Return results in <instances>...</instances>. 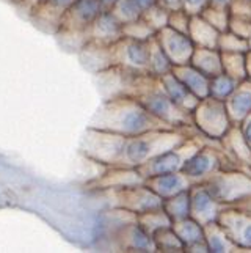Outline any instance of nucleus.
Returning a JSON list of instances; mask_svg holds the SVG:
<instances>
[{
    "instance_id": "obj_14",
    "label": "nucleus",
    "mask_w": 251,
    "mask_h": 253,
    "mask_svg": "<svg viewBox=\"0 0 251 253\" xmlns=\"http://www.w3.org/2000/svg\"><path fill=\"white\" fill-rule=\"evenodd\" d=\"M190 192V217L200 225L217 222L220 211L224 208L204 184H192Z\"/></svg>"
},
{
    "instance_id": "obj_32",
    "label": "nucleus",
    "mask_w": 251,
    "mask_h": 253,
    "mask_svg": "<svg viewBox=\"0 0 251 253\" xmlns=\"http://www.w3.org/2000/svg\"><path fill=\"white\" fill-rule=\"evenodd\" d=\"M245 54L242 52H221V66L223 73L229 74L239 82L247 79L245 73Z\"/></svg>"
},
{
    "instance_id": "obj_26",
    "label": "nucleus",
    "mask_w": 251,
    "mask_h": 253,
    "mask_svg": "<svg viewBox=\"0 0 251 253\" xmlns=\"http://www.w3.org/2000/svg\"><path fill=\"white\" fill-rule=\"evenodd\" d=\"M188 63L192 66H195L198 71H201L204 76L209 77V79L214 76L223 73L221 52L218 49L195 46V50H193L192 58H190Z\"/></svg>"
},
{
    "instance_id": "obj_11",
    "label": "nucleus",
    "mask_w": 251,
    "mask_h": 253,
    "mask_svg": "<svg viewBox=\"0 0 251 253\" xmlns=\"http://www.w3.org/2000/svg\"><path fill=\"white\" fill-rule=\"evenodd\" d=\"M217 222L237 249L251 250V214L239 206H224Z\"/></svg>"
},
{
    "instance_id": "obj_15",
    "label": "nucleus",
    "mask_w": 251,
    "mask_h": 253,
    "mask_svg": "<svg viewBox=\"0 0 251 253\" xmlns=\"http://www.w3.org/2000/svg\"><path fill=\"white\" fill-rule=\"evenodd\" d=\"M72 2L74 0H41L29 17L39 30L46 33H55L58 30L60 17Z\"/></svg>"
},
{
    "instance_id": "obj_31",
    "label": "nucleus",
    "mask_w": 251,
    "mask_h": 253,
    "mask_svg": "<svg viewBox=\"0 0 251 253\" xmlns=\"http://www.w3.org/2000/svg\"><path fill=\"white\" fill-rule=\"evenodd\" d=\"M155 252H163V253H180L184 252V246L180 239L178 238V234L171 226L167 228L157 230L152 234Z\"/></svg>"
},
{
    "instance_id": "obj_42",
    "label": "nucleus",
    "mask_w": 251,
    "mask_h": 253,
    "mask_svg": "<svg viewBox=\"0 0 251 253\" xmlns=\"http://www.w3.org/2000/svg\"><path fill=\"white\" fill-rule=\"evenodd\" d=\"M209 5V0H182V8L190 14H200Z\"/></svg>"
},
{
    "instance_id": "obj_2",
    "label": "nucleus",
    "mask_w": 251,
    "mask_h": 253,
    "mask_svg": "<svg viewBox=\"0 0 251 253\" xmlns=\"http://www.w3.org/2000/svg\"><path fill=\"white\" fill-rule=\"evenodd\" d=\"M132 98L140 101L151 115H154L171 129H184L193 126L192 113L178 107L168 98L167 93L160 88L159 77L146 74Z\"/></svg>"
},
{
    "instance_id": "obj_29",
    "label": "nucleus",
    "mask_w": 251,
    "mask_h": 253,
    "mask_svg": "<svg viewBox=\"0 0 251 253\" xmlns=\"http://www.w3.org/2000/svg\"><path fill=\"white\" fill-rule=\"evenodd\" d=\"M173 63L163 52L160 44L154 37L149 40V60H148V74L154 77H160L171 71Z\"/></svg>"
},
{
    "instance_id": "obj_50",
    "label": "nucleus",
    "mask_w": 251,
    "mask_h": 253,
    "mask_svg": "<svg viewBox=\"0 0 251 253\" xmlns=\"http://www.w3.org/2000/svg\"><path fill=\"white\" fill-rule=\"evenodd\" d=\"M101 2H102L104 8H106V10H108V8H110L111 5H113V3L116 2V0H101Z\"/></svg>"
},
{
    "instance_id": "obj_21",
    "label": "nucleus",
    "mask_w": 251,
    "mask_h": 253,
    "mask_svg": "<svg viewBox=\"0 0 251 253\" xmlns=\"http://www.w3.org/2000/svg\"><path fill=\"white\" fill-rule=\"evenodd\" d=\"M144 184L162 200H167L173 195L179 194V192L190 189V186H192L188 179L184 176L182 171L163 173V174H157V176L146 178Z\"/></svg>"
},
{
    "instance_id": "obj_44",
    "label": "nucleus",
    "mask_w": 251,
    "mask_h": 253,
    "mask_svg": "<svg viewBox=\"0 0 251 253\" xmlns=\"http://www.w3.org/2000/svg\"><path fill=\"white\" fill-rule=\"evenodd\" d=\"M155 5H159L163 10L170 11H176L182 8V0H155Z\"/></svg>"
},
{
    "instance_id": "obj_19",
    "label": "nucleus",
    "mask_w": 251,
    "mask_h": 253,
    "mask_svg": "<svg viewBox=\"0 0 251 253\" xmlns=\"http://www.w3.org/2000/svg\"><path fill=\"white\" fill-rule=\"evenodd\" d=\"M88 37L90 41H96L101 44H113L123 37V24L108 10H104L90 25Z\"/></svg>"
},
{
    "instance_id": "obj_24",
    "label": "nucleus",
    "mask_w": 251,
    "mask_h": 253,
    "mask_svg": "<svg viewBox=\"0 0 251 253\" xmlns=\"http://www.w3.org/2000/svg\"><path fill=\"white\" fill-rule=\"evenodd\" d=\"M187 35L192 38L193 44L198 47L217 49V46H218L220 32L215 27H212L201 14H193L190 17Z\"/></svg>"
},
{
    "instance_id": "obj_37",
    "label": "nucleus",
    "mask_w": 251,
    "mask_h": 253,
    "mask_svg": "<svg viewBox=\"0 0 251 253\" xmlns=\"http://www.w3.org/2000/svg\"><path fill=\"white\" fill-rule=\"evenodd\" d=\"M155 35V32L146 24L142 17L137 21L123 24V37L132 38V40H140V41H148L149 38H152Z\"/></svg>"
},
{
    "instance_id": "obj_46",
    "label": "nucleus",
    "mask_w": 251,
    "mask_h": 253,
    "mask_svg": "<svg viewBox=\"0 0 251 253\" xmlns=\"http://www.w3.org/2000/svg\"><path fill=\"white\" fill-rule=\"evenodd\" d=\"M245 73H247V79L251 81V50L248 49L245 52Z\"/></svg>"
},
{
    "instance_id": "obj_10",
    "label": "nucleus",
    "mask_w": 251,
    "mask_h": 253,
    "mask_svg": "<svg viewBox=\"0 0 251 253\" xmlns=\"http://www.w3.org/2000/svg\"><path fill=\"white\" fill-rule=\"evenodd\" d=\"M149 40L140 41V40L121 37L113 44H110L111 63L132 69V71L142 74H148Z\"/></svg>"
},
{
    "instance_id": "obj_39",
    "label": "nucleus",
    "mask_w": 251,
    "mask_h": 253,
    "mask_svg": "<svg viewBox=\"0 0 251 253\" xmlns=\"http://www.w3.org/2000/svg\"><path fill=\"white\" fill-rule=\"evenodd\" d=\"M228 30L232 32V33H236L237 37H240V38L250 40L251 38V19H250V17H244V16L231 14Z\"/></svg>"
},
{
    "instance_id": "obj_40",
    "label": "nucleus",
    "mask_w": 251,
    "mask_h": 253,
    "mask_svg": "<svg viewBox=\"0 0 251 253\" xmlns=\"http://www.w3.org/2000/svg\"><path fill=\"white\" fill-rule=\"evenodd\" d=\"M190 16L184 8H180V10H176V11H170L168 14V27L175 29L178 32H182V33H187L188 32V22H190Z\"/></svg>"
},
{
    "instance_id": "obj_28",
    "label": "nucleus",
    "mask_w": 251,
    "mask_h": 253,
    "mask_svg": "<svg viewBox=\"0 0 251 253\" xmlns=\"http://www.w3.org/2000/svg\"><path fill=\"white\" fill-rule=\"evenodd\" d=\"M163 211L171 219V222L182 220L185 217H190V192L182 190L179 194L173 195L167 200H163Z\"/></svg>"
},
{
    "instance_id": "obj_45",
    "label": "nucleus",
    "mask_w": 251,
    "mask_h": 253,
    "mask_svg": "<svg viewBox=\"0 0 251 253\" xmlns=\"http://www.w3.org/2000/svg\"><path fill=\"white\" fill-rule=\"evenodd\" d=\"M239 129H240L242 135H244L245 142H247L248 146L251 148V113H250V115L239 125Z\"/></svg>"
},
{
    "instance_id": "obj_8",
    "label": "nucleus",
    "mask_w": 251,
    "mask_h": 253,
    "mask_svg": "<svg viewBox=\"0 0 251 253\" xmlns=\"http://www.w3.org/2000/svg\"><path fill=\"white\" fill-rule=\"evenodd\" d=\"M146 74L113 65L98 73V86L104 101L118 96H134Z\"/></svg>"
},
{
    "instance_id": "obj_51",
    "label": "nucleus",
    "mask_w": 251,
    "mask_h": 253,
    "mask_svg": "<svg viewBox=\"0 0 251 253\" xmlns=\"http://www.w3.org/2000/svg\"><path fill=\"white\" fill-rule=\"evenodd\" d=\"M8 2H13V0H8Z\"/></svg>"
},
{
    "instance_id": "obj_12",
    "label": "nucleus",
    "mask_w": 251,
    "mask_h": 253,
    "mask_svg": "<svg viewBox=\"0 0 251 253\" xmlns=\"http://www.w3.org/2000/svg\"><path fill=\"white\" fill-rule=\"evenodd\" d=\"M154 38L157 40V42L163 49V52L167 54V57L170 58L173 66L185 65L190 62V58H192V54L195 50V44L187 33L178 32L175 29L168 27V25H165L163 29L155 32Z\"/></svg>"
},
{
    "instance_id": "obj_30",
    "label": "nucleus",
    "mask_w": 251,
    "mask_h": 253,
    "mask_svg": "<svg viewBox=\"0 0 251 253\" xmlns=\"http://www.w3.org/2000/svg\"><path fill=\"white\" fill-rule=\"evenodd\" d=\"M237 85H239L237 79L231 77L226 73H220L209 79V91H207V96L224 102L232 94V91L237 88Z\"/></svg>"
},
{
    "instance_id": "obj_20",
    "label": "nucleus",
    "mask_w": 251,
    "mask_h": 253,
    "mask_svg": "<svg viewBox=\"0 0 251 253\" xmlns=\"http://www.w3.org/2000/svg\"><path fill=\"white\" fill-rule=\"evenodd\" d=\"M159 84H160V88L167 93L168 98L175 102L178 107H180L188 113H192L193 109L196 107V104L200 102V98H196L171 71L160 76Z\"/></svg>"
},
{
    "instance_id": "obj_9",
    "label": "nucleus",
    "mask_w": 251,
    "mask_h": 253,
    "mask_svg": "<svg viewBox=\"0 0 251 253\" xmlns=\"http://www.w3.org/2000/svg\"><path fill=\"white\" fill-rule=\"evenodd\" d=\"M108 192L111 206L126 209V211L134 212L137 215L154 211V209H160L163 205V200L159 195H155L144 182L138 186L115 189Z\"/></svg>"
},
{
    "instance_id": "obj_7",
    "label": "nucleus",
    "mask_w": 251,
    "mask_h": 253,
    "mask_svg": "<svg viewBox=\"0 0 251 253\" xmlns=\"http://www.w3.org/2000/svg\"><path fill=\"white\" fill-rule=\"evenodd\" d=\"M212 140L211 143H204L201 148L188 156L185 159L180 171L184 173V176L188 179L190 184H203L211 176H214L218 170L223 169L221 162V153H220V143L217 146H214Z\"/></svg>"
},
{
    "instance_id": "obj_1",
    "label": "nucleus",
    "mask_w": 251,
    "mask_h": 253,
    "mask_svg": "<svg viewBox=\"0 0 251 253\" xmlns=\"http://www.w3.org/2000/svg\"><path fill=\"white\" fill-rule=\"evenodd\" d=\"M90 127L104 129L126 137L155 129H171L144 109L132 96H118L104 101L90 120Z\"/></svg>"
},
{
    "instance_id": "obj_33",
    "label": "nucleus",
    "mask_w": 251,
    "mask_h": 253,
    "mask_svg": "<svg viewBox=\"0 0 251 253\" xmlns=\"http://www.w3.org/2000/svg\"><path fill=\"white\" fill-rule=\"evenodd\" d=\"M137 222L140 223L143 228L154 234L157 230L167 228V226H171V219L167 215V212L163 211V208L160 209H154V211L149 212H143L137 215Z\"/></svg>"
},
{
    "instance_id": "obj_23",
    "label": "nucleus",
    "mask_w": 251,
    "mask_h": 253,
    "mask_svg": "<svg viewBox=\"0 0 251 253\" xmlns=\"http://www.w3.org/2000/svg\"><path fill=\"white\" fill-rule=\"evenodd\" d=\"M77 54H79L80 63L83 65V68H86L88 71L94 74L113 66V63H111L110 44H101V42L96 41H88Z\"/></svg>"
},
{
    "instance_id": "obj_16",
    "label": "nucleus",
    "mask_w": 251,
    "mask_h": 253,
    "mask_svg": "<svg viewBox=\"0 0 251 253\" xmlns=\"http://www.w3.org/2000/svg\"><path fill=\"white\" fill-rule=\"evenodd\" d=\"M144 178L138 169L134 167H108L106 173L90 182L91 189L96 190H115L123 187H132L143 184Z\"/></svg>"
},
{
    "instance_id": "obj_18",
    "label": "nucleus",
    "mask_w": 251,
    "mask_h": 253,
    "mask_svg": "<svg viewBox=\"0 0 251 253\" xmlns=\"http://www.w3.org/2000/svg\"><path fill=\"white\" fill-rule=\"evenodd\" d=\"M171 228L175 230L178 238L184 246V252H209L204 239V228L192 217H185L182 220L173 222Z\"/></svg>"
},
{
    "instance_id": "obj_36",
    "label": "nucleus",
    "mask_w": 251,
    "mask_h": 253,
    "mask_svg": "<svg viewBox=\"0 0 251 253\" xmlns=\"http://www.w3.org/2000/svg\"><path fill=\"white\" fill-rule=\"evenodd\" d=\"M217 49L220 52H242V54H245L248 50V40L240 38L236 33L226 30L220 33Z\"/></svg>"
},
{
    "instance_id": "obj_5",
    "label": "nucleus",
    "mask_w": 251,
    "mask_h": 253,
    "mask_svg": "<svg viewBox=\"0 0 251 253\" xmlns=\"http://www.w3.org/2000/svg\"><path fill=\"white\" fill-rule=\"evenodd\" d=\"M193 127L207 140H220L232 126L223 101L211 96L200 99L192 112Z\"/></svg>"
},
{
    "instance_id": "obj_22",
    "label": "nucleus",
    "mask_w": 251,
    "mask_h": 253,
    "mask_svg": "<svg viewBox=\"0 0 251 253\" xmlns=\"http://www.w3.org/2000/svg\"><path fill=\"white\" fill-rule=\"evenodd\" d=\"M226 112L232 125H240L251 113V81L239 82L237 88L224 101Z\"/></svg>"
},
{
    "instance_id": "obj_48",
    "label": "nucleus",
    "mask_w": 251,
    "mask_h": 253,
    "mask_svg": "<svg viewBox=\"0 0 251 253\" xmlns=\"http://www.w3.org/2000/svg\"><path fill=\"white\" fill-rule=\"evenodd\" d=\"M232 206H239V208L245 209L247 212H250V214H251V195H248L245 200H242L240 203H237V205H232Z\"/></svg>"
},
{
    "instance_id": "obj_43",
    "label": "nucleus",
    "mask_w": 251,
    "mask_h": 253,
    "mask_svg": "<svg viewBox=\"0 0 251 253\" xmlns=\"http://www.w3.org/2000/svg\"><path fill=\"white\" fill-rule=\"evenodd\" d=\"M41 2V0H13V5L17 8L19 11L25 13V14H30L33 10H35V6H36L38 3Z\"/></svg>"
},
{
    "instance_id": "obj_27",
    "label": "nucleus",
    "mask_w": 251,
    "mask_h": 253,
    "mask_svg": "<svg viewBox=\"0 0 251 253\" xmlns=\"http://www.w3.org/2000/svg\"><path fill=\"white\" fill-rule=\"evenodd\" d=\"M203 228H204V239L207 244V249H209L211 253H229L239 250L236 247V244L228 238V234L224 233L218 222L207 223Z\"/></svg>"
},
{
    "instance_id": "obj_34",
    "label": "nucleus",
    "mask_w": 251,
    "mask_h": 253,
    "mask_svg": "<svg viewBox=\"0 0 251 253\" xmlns=\"http://www.w3.org/2000/svg\"><path fill=\"white\" fill-rule=\"evenodd\" d=\"M108 11L113 14L121 24H127L140 19L143 11L140 6L135 3V0H116V2L108 8Z\"/></svg>"
},
{
    "instance_id": "obj_41",
    "label": "nucleus",
    "mask_w": 251,
    "mask_h": 253,
    "mask_svg": "<svg viewBox=\"0 0 251 253\" xmlns=\"http://www.w3.org/2000/svg\"><path fill=\"white\" fill-rule=\"evenodd\" d=\"M231 14L244 16L251 19V0H232L229 5Z\"/></svg>"
},
{
    "instance_id": "obj_6",
    "label": "nucleus",
    "mask_w": 251,
    "mask_h": 253,
    "mask_svg": "<svg viewBox=\"0 0 251 253\" xmlns=\"http://www.w3.org/2000/svg\"><path fill=\"white\" fill-rule=\"evenodd\" d=\"M204 143H206L204 137L201 134L190 135L182 143H179L175 148H170V150L154 156L152 159H149L148 162H144L143 165H140V167H137V169L142 173V176L144 179L151 176H157V174H163V173L180 171L185 159L188 156H192L198 148H201Z\"/></svg>"
},
{
    "instance_id": "obj_38",
    "label": "nucleus",
    "mask_w": 251,
    "mask_h": 253,
    "mask_svg": "<svg viewBox=\"0 0 251 253\" xmlns=\"http://www.w3.org/2000/svg\"><path fill=\"white\" fill-rule=\"evenodd\" d=\"M168 14L170 13L167 10H163V8H160L159 5H152L146 11H143L142 19L148 24L154 32H157L168 24Z\"/></svg>"
},
{
    "instance_id": "obj_13",
    "label": "nucleus",
    "mask_w": 251,
    "mask_h": 253,
    "mask_svg": "<svg viewBox=\"0 0 251 253\" xmlns=\"http://www.w3.org/2000/svg\"><path fill=\"white\" fill-rule=\"evenodd\" d=\"M104 10L101 0H74L60 17L58 30H88Z\"/></svg>"
},
{
    "instance_id": "obj_35",
    "label": "nucleus",
    "mask_w": 251,
    "mask_h": 253,
    "mask_svg": "<svg viewBox=\"0 0 251 253\" xmlns=\"http://www.w3.org/2000/svg\"><path fill=\"white\" fill-rule=\"evenodd\" d=\"M200 14L212 25V27L217 29L220 33L228 30L229 17H231L229 6H217V5H211L209 3Z\"/></svg>"
},
{
    "instance_id": "obj_49",
    "label": "nucleus",
    "mask_w": 251,
    "mask_h": 253,
    "mask_svg": "<svg viewBox=\"0 0 251 253\" xmlns=\"http://www.w3.org/2000/svg\"><path fill=\"white\" fill-rule=\"evenodd\" d=\"M232 0H209L211 5H217V6H229Z\"/></svg>"
},
{
    "instance_id": "obj_47",
    "label": "nucleus",
    "mask_w": 251,
    "mask_h": 253,
    "mask_svg": "<svg viewBox=\"0 0 251 253\" xmlns=\"http://www.w3.org/2000/svg\"><path fill=\"white\" fill-rule=\"evenodd\" d=\"M135 3L140 6L142 11H146L148 8H151L152 5H155V0H135Z\"/></svg>"
},
{
    "instance_id": "obj_25",
    "label": "nucleus",
    "mask_w": 251,
    "mask_h": 253,
    "mask_svg": "<svg viewBox=\"0 0 251 253\" xmlns=\"http://www.w3.org/2000/svg\"><path fill=\"white\" fill-rule=\"evenodd\" d=\"M171 73L175 74L196 98L203 99L207 96V91H209V77L204 76L201 71H198L195 66H192L190 63L178 65L171 68Z\"/></svg>"
},
{
    "instance_id": "obj_4",
    "label": "nucleus",
    "mask_w": 251,
    "mask_h": 253,
    "mask_svg": "<svg viewBox=\"0 0 251 253\" xmlns=\"http://www.w3.org/2000/svg\"><path fill=\"white\" fill-rule=\"evenodd\" d=\"M203 184L223 206H232L251 195V173L221 169Z\"/></svg>"
},
{
    "instance_id": "obj_3",
    "label": "nucleus",
    "mask_w": 251,
    "mask_h": 253,
    "mask_svg": "<svg viewBox=\"0 0 251 253\" xmlns=\"http://www.w3.org/2000/svg\"><path fill=\"white\" fill-rule=\"evenodd\" d=\"M126 142V135L104 129L86 127L80 142V153L86 159L106 167H116Z\"/></svg>"
},
{
    "instance_id": "obj_17",
    "label": "nucleus",
    "mask_w": 251,
    "mask_h": 253,
    "mask_svg": "<svg viewBox=\"0 0 251 253\" xmlns=\"http://www.w3.org/2000/svg\"><path fill=\"white\" fill-rule=\"evenodd\" d=\"M119 249L126 252H155L152 234L146 231L137 220L123 225L116 233Z\"/></svg>"
}]
</instances>
